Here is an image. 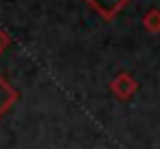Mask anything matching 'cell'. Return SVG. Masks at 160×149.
<instances>
[{"instance_id":"3","label":"cell","mask_w":160,"mask_h":149,"mask_svg":"<svg viewBox=\"0 0 160 149\" xmlns=\"http://www.w3.org/2000/svg\"><path fill=\"white\" fill-rule=\"evenodd\" d=\"M16 100H19V91H16L7 79H2V77H0V119H2L5 114L14 107Z\"/></svg>"},{"instance_id":"1","label":"cell","mask_w":160,"mask_h":149,"mask_svg":"<svg viewBox=\"0 0 160 149\" xmlns=\"http://www.w3.org/2000/svg\"><path fill=\"white\" fill-rule=\"evenodd\" d=\"M109 89H112V93L118 100H130V98L135 96V91H137V82H135V77L128 75V72H118L109 82Z\"/></svg>"},{"instance_id":"2","label":"cell","mask_w":160,"mask_h":149,"mask_svg":"<svg viewBox=\"0 0 160 149\" xmlns=\"http://www.w3.org/2000/svg\"><path fill=\"white\" fill-rule=\"evenodd\" d=\"M86 3H88V7L95 14H100L104 21H112L130 0H86Z\"/></svg>"},{"instance_id":"5","label":"cell","mask_w":160,"mask_h":149,"mask_svg":"<svg viewBox=\"0 0 160 149\" xmlns=\"http://www.w3.org/2000/svg\"><path fill=\"white\" fill-rule=\"evenodd\" d=\"M9 45H12V40H9V35H7V33H5L2 28H0V54H2V51H5V49H7Z\"/></svg>"},{"instance_id":"4","label":"cell","mask_w":160,"mask_h":149,"mask_svg":"<svg viewBox=\"0 0 160 149\" xmlns=\"http://www.w3.org/2000/svg\"><path fill=\"white\" fill-rule=\"evenodd\" d=\"M142 24H144V28L148 33H153V35H158L160 33V9H148V12L144 14V19H142Z\"/></svg>"}]
</instances>
